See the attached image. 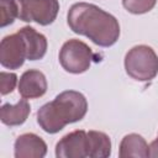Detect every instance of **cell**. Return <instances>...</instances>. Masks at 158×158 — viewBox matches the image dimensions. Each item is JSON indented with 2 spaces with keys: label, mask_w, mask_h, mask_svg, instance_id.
I'll return each mask as SVG.
<instances>
[{
  "label": "cell",
  "mask_w": 158,
  "mask_h": 158,
  "mask_svg": "<svg viewBox=\"0 0 158 158\" xmlns=\"http://www.w3.org/2000/svg\"><path fill=\"white\" fill-rule=\"evenodd\" d=\"M67 22L74 33L88 37L100 47H110L120 37L116 17L94 4H73L68 10Z\"/></svg>",
  "instance_id": "1"
},
{
  "label": "cell",
  "mask_w": 158,
  "mask_h": 158,
  "mask_svg": "<svg viewBox=\"0 0 158 158\" xmlns=\"http://www.w3.org/2000/svg\"><path fill=\"white\" fill-rule=\"evenodd\" d=\"M86 111L88 101L85 96L75 90H65L37 111V123L44 132L57 133L68 123L80 121Z\"/></svg>",
  "instance_id": "2"
},
{
  "label": "cell",
  "mask_w": 158,
  "mask_h": 158,
  "mask_svg": "<svg viewBox=\"0 0 158 158\" xmlns=\"http://www.w3.org/2000/svg\"><path fill=\"white\" fill-rule=\"evenodd\" d=\"M125 69L132 79L149 81L158 74V56L149 46H135L125 56Z\"/></svg>",
  "instance_id": "3"
},
{
  "label": "cell",
  "mask_w": 158,
  "mask_h": 158,
  "mask_svg": "<svg viewBox=\"0 0 158 158\" xmlns=\"http://www.w3.org/2000/svg\"><path fill=\"white\" fill-rule=\"evenodd\" d=\"M91 48L79 40H69L59 51V63L63 69L72 74H80L89 69L93 59Z\"/></svg>",
  "instance_id": "4"
},
{
  "label": "cell",
  "mask_w": 158,
  "mask_h": 158,
  "mask_svg": "<svg viewBox=\"0 0 158 158\" xmlns=\"http://www.w3.org/2000/svg\"><path fill=\"white\" fill-rule=\"evenodd\" d=\"M19 6V19L25 22H37L38 25H51L59 11L58 0H16Z\"/></svg>",
  "instance_id": "5"
},
{
  "label": "cell",
  "mask_w": 158,
  "mask_h": 158,
  "mask_svg": "<svg viewBox=\"0 0 158 158\" xmlns=\"http://www.w3.org/2000/svg\"><path fill=\"white\" fill-rule=\"evenodd\" d=\"M27 59V49L22 36L16 32L2 38L0 43V63L4 68L17 69Z\"/></svg>",
  "instance_id": "6"
},
{
  "label": "cell",
  "mask_w": 158,
  "mask_h": 158,
  "mask_svg": "<svg viewBox=\"0 0 158 158\" xmlns=\"http://www.w3.org/2000/svg\"><path fill=\"white\" fill-rule=\"evenodd\" d=\"M56 156L58 158H85L89 157V136L84 130L73 131L57 143Z\"/></svg>",
  "instance_id": "7"
},
{
  "label": "cell",
  "mask_w": 158,
  "mask_h": 158,
  "mask_svg": "<svg viewBox=\"0 0 158 158\" xmlns=\"http://www.w3.org/2000/svg\"><path fill=\"white\" fill-rule=\"evenodd\" d=\"M47 80L42 72L37 69L26 70L19 81V93L23 99H37L46 94Z\"/></svg>",
  "instance_id": "8"
},
{
  "label": "cell",
  "mask_w": 158,
  "mask_h": 158,
  "mask_svg": "<svg viewBox=\"0 0 158 158\" xmlns=\"http://www.w3.org/2000/svg\"><path fill=\"white\" fill-rule=\"evenodd\" d=\"M14 149L16 158H42L47 153V144L35 133H23L16 138Z\"/></svg>",
  "instance_id": "9"
},
{
  "label": "cell",
  "mask_w": 158,
  "mask_h": 158,
  "mask_svg": "<svg viewBox=\"0 0 158 158\" xmlns=\"http://www.w3.org/2000/svg\"><path fill=\"white\" fill-rule=\"evenodd\" d=\"M17 32L22 36L25 41L27 49V59L28 60L42 59L47 52V38L30 26L22 27Z\"/></svg>",
  "instance_id": "10"
},
{
  "label": "cell",
  "mask_w": 158,
  "mask_h": 158,
  "mask_svg": "<svg viewBox=\"0 0 158 158\" xmlns=\"http://www.w3.org/2000/svg\"><path fill=\"white\" fill-rule=\"evenodd\" d=\"M30 111L31 107L27 99L20 100L16 105L4 104L0 110V120L6 126H20L27 120Z\"/></svg>",
  "instance_id": "11"
},
{
  "label": "cell",
  "mask_w": 158,
  "mask_h": 158,
  "mask_svg": "<svg viewBox=\"0 0 158 158\" xmlns=\"http://www.w3.org/2000/svg\"><path fill=\"white\" fill-rule=\"evenodd\" d=\"M118 156L121 158L149 157V146L147 144L146 139L142 136L137 133H130L122 138L120 143Z\"/></svg>",
  "instance_id": "12"
},
{
  "label": "cell",
  "mask_w": 158,
  "mask_h": 158,
  "mask_svg": "<svg viewBox=\"0 0 158 158\" xmlns=\"http://www.w3.org/2000/svg\"><path fill=\"white\" fill-rule=\"evenodd\" d=\"M89 157L91 158H106L111 154L110 137L100 131H89Z\"/></svg>",
  "instance_id": "13"
},
{
  "label": "cell",
  "mask_w": 158,
  "mask_h": 158,
  "mask_svg": "<svg viewBox=\"0 0 158 158\" xmlns=\"http://www.w3.org/2000/svg\"><path fill=\"white\" fill-rule=\"evenodd\" d=\"M19 17V6L16 0H0V26L11 25Z\"/></svg>",
  "instance_id": "14"
},
{
  "label": "cell",
  "mask_w": 158,
  "mask_h": 158,
  "mask_svg": "<svg viewBox=\"0 0 158 158\" xmlns=\"http://www.w3.org/2000/svg\"><path fill=\"white\" fill-rule=\"evenodd\" d=\"M157 0H122L123 7L135 15H141L151 11L156 6Z\"/></svg>",
  "instance_id": "15"
},
{
  "label": "cell",
  "mask_w": 158,
  "mask_h": 158,
  "mask_svg": "<svg viewBox=\"0 0 158 158\" xmlns=\"http://www.w3.org/2000/svg\"><path fill=\"white\" fill-rule=\"evenodd\" d=\"M17 83V75L15 73H7V72H1L0 73V91L1 95H7L10 94Z\"/></svg>",
  "instance_id": "16"
},
{
  "label": "cell",
  "mask_w": 158,
  "mask_h": 158,
  "mask_svg": "<svg viewBox=\"0 0 158 158\" xmlns=\"http://www.w3.org/2000/svg\"><path fill=\"white\" fill-rule=\"evenodd\" d=\"M149 157H158V138L149 144Z\"/></svg>",
  "instance_id": "17"
}]
</instances>
